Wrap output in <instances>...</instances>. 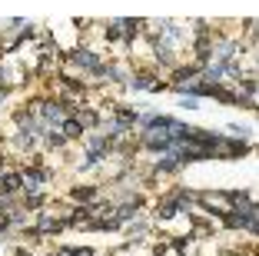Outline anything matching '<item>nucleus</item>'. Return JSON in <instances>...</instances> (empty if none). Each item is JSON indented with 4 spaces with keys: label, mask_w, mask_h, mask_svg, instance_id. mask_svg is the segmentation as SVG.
I'll return each instance as SVG.
<instances>
[{
    "label": "nucleus",
    "mask_w": 259,
    "mask_h": 256,
    "mask_svg": "<svg viewBox=\"0 0 259 256\" xmlns=\"http://www.w3.org/2000/svg\"><path fill=\"white\" fill-rule=\"evenodd\" d=\"M20 190H23L20 173H14V170H4V173H0V196H14V193H20Z\"/></svg>",
    "instance_id": "f257e3e1"
},
{
    "label": "nucleus",
    "mask_w": 259,
    "mask_h": 256,
    "mask_svg": "<svg viewBox=\"0 0 259 256\" xmlns=\"http://www.w3.org/2000/svg\"><path fill=\"white\" fill-rule=\"evenodd\" d=\"M180 170V160H176V153H163L156 163H153V173H176Z\"/></svg>",
    "instance_id": "f03ea898"
},
{
    "label": "nucleus",
    "mask_w": 259,
    "mask_h": 256,
    "mask_svg": "<svg viewBox=\"0 0 259 256\" xmlns=\"http://www.w3.org/2000/svg\"><path fill=\"white\" fill-rule=\"evenodd\" d=\"M60 133H63V140H76V136H83V127H80V120L70 113L67 120L60 123Z\"/></svg>",
    "instance_id": "7ed1b4c3"
},
{
    "label": "nucleus",
    "mask_w": 259,
    "mask_h": 256,
    "mask_svg": "<svg viewBox=\"0 0 259 256\" xmlns=\"http://www.w3.org/2000/svg\"><path fill=\"white\" fill-rule=\"evenodd\" d=\"M73 200L83 203V206H90L93 200H97V187H73Z\"/></svg>",
    "instance_id": "20e7f679"
},
{
    "label": "nucleus",
    "mask_w": 259,
    "mask_h": 256,
    "mask_svg": "<svg viewBox=\"0 0 259 256\" xmlns=\"http://www.w3.org/2000/svg\"><path fill=\"white\" fill-rule=\"evenodd\" d=\"M176 213H180V206H176L173 196H166V200H163V203L156 206V216H160V220H173Z\"/></svg>",
    "instance_id": "39448f33"
},
{
    "label": "nucleus",
    "mask_w": 259,
    "mask_h": 256,
    "mask_svg": "<svg viewBox=\"0 0 259 256\" xmlns=\"http://www.w3.org/2000/svg\"><path fill=\"white\" fill-rule=\"evenodd\" d=\"M50 256H93V249L90 246H60V249H54Z\"/></svg>",
    "instance_id": "423d86ee"
},
{
    "label": "nucleus",
    "mask_w": 259,
    "mask_h": 256,
    "mask_svg": "<svg viewBox=\"0 0 259 256\" xmlns=\"http://www.w3.org/2000/svg\"><path fill=\"white\" fill-rule=\"evenodd\" d=\"M47 196L44 193H23V210H44Z\"/></svg>",
    "instance_id": "0eeeda50"
},
{
    "label": "nucleus",
    "mask_w": 259,
    "mask_h": 256,
    "mask_svg": "<svg viewBox=\"0 0 259 256\" xmlns=\"http://www.w3.org/2000/svg\"><path fill=\"white\" fill-rule=\"evenodd\" d=\"M180 106H183V110H196L199 100H193V97H180Z\"/></svg>",
    "instance_id": "6e6552de"
},
{
    "label": "nucleus",
    "mask_w": 259,
    "mask_h": 256,
    "mask_svg": "<svg viewBox=\"0 0 259 256\" xmlns=\"http://www.w3.org/2000/svg\"><path fill=\"white\" fill-rule=\"evenodd\" d=\"M14 256H33V253H30V249H23V246H20V249H14Z\"/></svg>",
    "instance_id": "1a4fd4ad"
}]
</instances>
